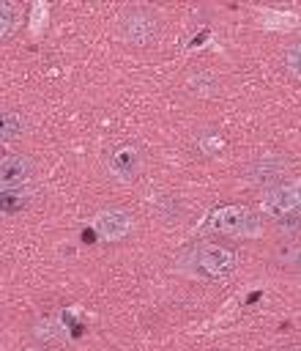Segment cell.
I'll return each instance as SVG.
<instances>
[{
    "label": "cell",
    "instance_id": "1",
    "mask_svg": "<svg viewBox=\"0 0 301 351\" xmlns=\"http://www.w3.org/2000/svg\"><path fill=\"white\" fill-rule=\"evenodd\" d=\"M181 269L197 280L219 282L235 271V252L222 244H194L181 255Z\"/></svg>",
    "mask_w": 301,
    "mask_h": 351
},
{
    "label": "cell",
    "instance_id": "2",
    "mask_svg": "<svg viewBox=\"0 0 301 351\" xmlns=\"http://www.w3.org/2000/svg\"><path fill=\"white\" fill-rule=\"evenodd\" d=\"M260 211L276 222V228L287 233L301 230V184L298 181H282L268 186L260 195Z\"/></svg>",
    "mask_w": 301,
    "mask_h": 351
},
{
    "label": "cell",
    "instance_id": "3",
    "mask_svg": "<svg viewBox=\"0 0 301 351\" xmlns=\"http://www.w3.org/2000/svg\"><path fill=\"white\" fill-rule=\"evenodd\" d=\"M205 225H208V230H216L224 236H238V239H254L263 230L260 217L252 208L238 206V203H227V206L213 208Z\"/></svg>",
    "mask_w": 301,
    "mask_h": 351
},
{
    "label": "cell",
    "instance_id": "4",
    "mask_svg": "<svg viewBox=\"0 0 301 351\" xmlns=\"http://www.w3.org/2000/svg\"><path fill=\"white\" fill-rule=\"evenodd\" d=\"M118 30H120V38L134 44V47H148L156 33H159V22H156V14L148 11V8H126L120 14V22H118Z\"/></svg>",
    "mask_w": 301,
    "mask_h": 351
},
{
    "label": "cell",
    "instance_id": "5",
    "mask_svg": "<svg viewBox=\"0 0 301 351\" xmlns=\"http://www.w3.org/2000/svg\"><path fill=\"white\" fill-rule=\"evenodd\" d=\"M107 167L112 170L115 178H120V181H134V178L140 176V170H142V154H140L137 145L120 143V145H115V148L107 154Z\"/></svg>",
    "mask_w": 301,
    "mask_h": 351
},
{
    "label": "cell",
    "instance_id": "6",
    "mask_svg": "<svg viewBox=\"0 0 301 351\" xmlns=\"http://www.w3.org/2000/svg\"><path fill=\"white\" fill-rule=\"evenodd\" d=\"M93 228H96L99 239H104V241H120V239H126L131 233L134 219L123 208H104V211H99Z\"/></svg>",
    "mask_w": 301,
    "mask_h": 351
},
{
    "label": "cell",
    "instance_id": "7",
    "mask_svg": "<svg viewBox=\"0 0 301 351\" xmlns=\"http://www.w3.org/2000/svg\"><path fill=\"white\" fill-rule=\"evenodd\" d=\"M33 178V159L25 154H11L0 162V186L3 192L8 189H22Z\"/></svg>",
    "mask_w": 301,
    "mask_h": 351
},
{
    "label": "cell",
    "instance_id": "8",
    "mask_svg": "<svg viewBox=\"0 0 301 351\" xmlns=\"http://www.w3.org/2000/svg\"><path fill=\"white\" fill-rule=\"evenodd\" d=\"M285 170H287V162H285L282 156L265 154V156H260V159H254V162L249 165V178H252L254 184H263V186L268 189V186H274V184H282Z\"/></svg>",
    "mask_w": 301,
    "mask_h": 351
},
{
    "label": "cell",
    "instance_id": "9",
    "mask_svg": "<svg viewBox=\"0 0 301 351\" xmlns=\"http://www.w3.org/2000/svg\"><path fill=\"white\" fill-rule=\"evenodd\" d=\"M271 261L274 266L285 271H301V244L298 241H276L271 247Z\"/></svg>",
    "mask_w": 301,
    "mask_h": 351
},
{
    "label": "cell",
    "instance_id": "10",
    "mask_svg": "<svg viewBox=\"0 0 301 351\" xmlns=\"http://www.w3.org/2000/svg\"><path fill=\"white\" fill-rule=\"evenodd\" d=\"M25 132V118L16 112V110H3V121H0V140L3 143H11V140H19Z\"/></svg>",
    "mask_w": 301,
    "mask_h": 351
},
{
    "label": "cell",
    "instance_id": "11",
    "mask_svg": "<svg viewBox=\"0 0 301 351\" xmlns=\"http://www.w3.org/2000/svg\"><path fill=\"white\" fill-rule=\"evenodd\" d=\"M16 25H19V8H16L11 0H5V3L0 5V36L8 38Z\"/></svg>",
    "mask_w": 301,
    "mask_h": 351
},
{
    "label": "cell",
    "instance_id": "12",
    "mask_svg": "<svg viewBox=\"0 0 301 351\" xmlns=\"http://www.w3.org/2000/svg\"><path fill=\"white\" fill-rule=\"evenodd\" d=\"M33 332H36V337H44V340H57V337H63V326H60L57 321H41Z\"/></svg>",
    "mask_w": 301,
    "mask_h": 351
},
{
    "label": "cell",
    "instance_id": "13",
    "mask_svg": "<svg viewBox=\"0 0 301 351\" xmlns=\"http://www.w3.org/2000/svg\"><path fill=\"white\" fill-rule=\"evenodd\" d=\"M285 63H287V69L301 80V44H293V47L285 52Z\"/></svg>",
    "mask_w": 301,
    "mask_h": 351
},
{
    "label": "cell",
    "instance_id": "14",
    "mask_svg": "<svg viewBox=\"0 0 301 351\" xmlns=\"http://www.w3.org/2000/svg\"><path fill=\"white\" fill-rule=\"evenodd\" d=\"M27 351H49V348H27Z\"/></svg>",
    "mask_w": 301,
    "mask_h": 351
}]
</instances>
